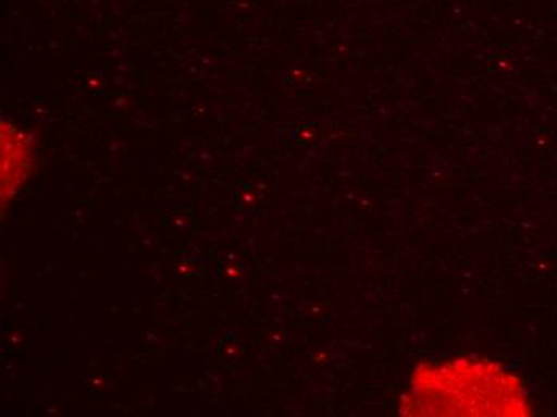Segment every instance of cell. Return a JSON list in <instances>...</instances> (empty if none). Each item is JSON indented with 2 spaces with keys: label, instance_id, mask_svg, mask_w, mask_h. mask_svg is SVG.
<instances>
[{
  "label": "cell",
  "instance_id": "7a4b0ae2",
  "mask_svg": "<svg viewBox=\"0 0 557 417\" xmlns=\"http://www.w3.org/2000/svg\"><path fill=\"white\" fill-rule=\"evenodd\" d=\"M36 142L18 125L2 120V205L9 203L33 174Z\"/></svg>",
  "mask_w": 557,
  "mask_h": 417
},
{
  "label": "cell",
  "instance_id": "6da1fadb",
  "mask_svg": "<svg viewBox=\"0 0 557 417\" xmlns=\"http://www.w3.org/2000/svg\"><path fill=\"white\" fill-rule=\"evenodd\" d=\"M406 416H532L518 376L488 359L418 366L399 406Z\"/></svg>",
  "mask_w": 557,
  "mask_h": 417
}]
</instances>
